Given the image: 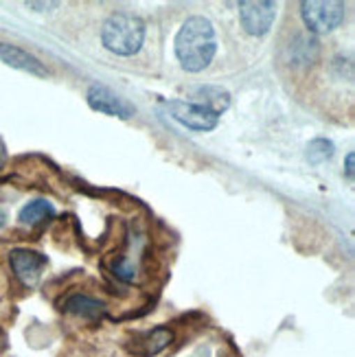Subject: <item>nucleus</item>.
<instances>
[{
	"instance_id": "f257e3e1",
	"label": "nucleus",
	"mask_w": 355,
	"mask_h": 357,
	"mask_svg": "<svg viewBox=\"0 0 355 357\" xmlns=\"http://www.w3.org/2000/svg\"><path fill=\"white\" fill-rule=\"evenodd\" d=\"M174 49L180 66L187 73L204 70L213 61L215 53H218V40H215L213 24L202 15H193L180 26Z\"/></svg>"
},
{
	"instance_id": "f03ea898",
	"label": "nucleus",
	"mask_w": 355,
	"mask_h": 357,
	"mask_svg": "<svg viewBox=\"0 0 355 357\" xmlns=\"http://www.w3.org/2000/svg\"><path fill=\"white\" fill-rule=\"evenodd\" d=\"M145 40V24L141 18L132 13H114L110 15L101 29V42L110 53L130 57L141 51Z\"/></svg>"
},
{
	"instance_id": "7ed1b4c3",
	"label": "nucleus",
	"mask_w": 355,
	"mask_h": 357,
	"mask_svg": "<svg viewBox=\"0 0 355 357\" xmlns=\"http://www.w3.org/2000/svg\"><path fill=\"white\" fill-rule=\"evenodd\" d=\"M301 15L305 26L314 33H329L342 24L347 7L345 3H335V0H310V3L301 5Z\"/></svg>"
},
{
	"instance_id": "20e7f679",
	"label": "nucleus",
	"mask_w": 355,
	"mask_h": 357,
	"mask_svg": "<svg viewBox=\"0 0 355 357\" xmlns=\"http://www.w3.org/2000/svg\"><path fill=\"white\" fill-rule=\"evenodd\" d=\"M88 105L92 110H97L101 114H107V116H116V119H132L134 116V105L130 101H126L121 95H116L114 90H110L107 86H101V84H95L88 88Z\"/></svg>"
},
{
	"instance_id": "39448f33",
	"label": "nucleus",
	"mask_w": 355,
	"mask_h": 357,
	"mask_svg": "<svg viewBox=\"0 0 355 357\" xmlns=\"http://www.w3.org/2000/svg\"><path fill=\"white\" fill-rule=\"evenodd\" d=\"M167 110L178 123H182L184 128H189L193 132H211L220 123V116H215L213 112L189 101H169Z\"/></svg>"
},
{
	"instance_id": "423d86ee",
	"label": "nucleus",
	"mask_w": 355,
	"mask_h": 357,
	"mask_svg": "<svg viewBox=\"0 0 355 357\" xmlns=\"http://www.w3.org/2000/svg\"><path fill=\"white\" fill-rule=\"evenodd\" d=\"M276 18L274 3H239V20L248 36H266Z\"/></svg>"
},
{
	"instance_id": "0eeeda50",
	"label": "nucleus",
	"mask_w": 355,
	"mask_h": 357,
	"mask_svg": "<svg viewBox=\"0 0 355 357\" xmlns=\"http://www.w3.org/2000/svg\"><path fill=\"white\" fill-rule=\"evenodd\" d=\"M9 263H11L15 276H18L27 287H33L42 278V272L46 268V257L36 250L18 248V250H11Z\"/></svg>"
},
{
	"instance_id": "6e6552de",
	"label": "nucleus",
	"mask_w": 355,
	"mask_h": 357,
	"mask_svg": "<svg viewBox=\"0 0 355 357\" xmlns=\"http://www.w3.org/2000/svg\"><path fill=\"white\" fill-rule=\"evenodd\" d=\"M189 103H195L199 107H204V110L213 112L215 116L224 114L228 107H230V95L228 90L220 88V86H193L189 88V97H187Z\"/></svg>"
},
{
	"instance_id": "1a4fd4ad",
	"label": "nucleus",
	"mask_w": 355,
	"mask_h": 357,
	"mask_svg": "<svg viewBox=\"0 0 355 357\" xmlns=\"http://www.w3.org/2000/svg\"><path fill=\"white\" fill-rule=\"evenodd\" d=\"M0 59L15 70H22L36 77H49V70L42 66V61L36 55L27 53L24 49H20V46H15V44H7V42L0 44Z\"/></svg>"
},
{
	"instance_id": "9d476101",
	"label": "nucleus",
	"mask_w": 355,
	"mask_h": 357,
	"mask_svg": "<svg viewBox=\"0 0 355 357\" xmlns=\"http://www.w3.org/2000/svg\"><path fill=\"white\" fill-rule=\"evenodd\" d=\"M64 309L68 314L84 318V320H99L105 312V305L92 296H86V294H73V296L66 298Z\"/></svg>"
},
{
	"instance_id": "9b49d317",
	"label": "nucleus",
	"mask_w": 355,
	"mask_h": 357,
	"mask_svg": "<svg viewBox=\"0 0 355 357\" xmlns=\"http://www.w3.org/2000/svg\"><path fill=\"white\" fill-rule=\"evenodd\" d=\"M53 215H55V206L51 204V202L33 199V202H29V204L20 211L18 220L24 226H38V224H42L46 220H51Z\"/></svg>"
},
{
	"instance_id": "f8f14e48",
	"label": "nucleus",
	"mask_w": 355,
	"mask_h": 357,
	"mask_svg": "<svg viewBox=\"0 0 355 357\" xmlns=\"http://www.w3.org/2000/svg\"><path fill=\"white\" fill-rule=\"evenodd\" d=\"M172 340H174V333L169 329H165V327L153 329L143 340V355H158L163 349H167L169 344H172Z\"/></svg>"
},
{
	"instance_id": "ddd939ff",
	"label": "nucleus",
	"mask_w": 355,
	"mask_h": 357,
	"mask_svg": "<svg viewBox=\"0 0 355 357\" xmlns=\"http://www.w3.org/2000/svg\"><path fill=\"white\" fill-rule=\"evenodd\" d=\"M333 143L327 141V138H314V141L307 145V160L312 165H320V162H327L333 156Z\"/></svg>"
},
{
	"instance_id": "4468645a",
	"label": "nucleus",
	"mask_w": 355,
	"mask_h": 357,
	"mask_svg": "<svg viewBox=\"0 0 355 357\" xmlns=\"http://www.w3.org/2000/svg\"><path fill=\"white\" fill-rule=\"evenodd\" d=\"M114 274L121 278V281H132V278L136 276V268L132 266L128 259H119L114 263Z\"/></svg>"
},
{
	"instance_id": "2eb2a0df",
	"label": "nucleus",
	"mask_w": 355,
	"mask_h": 357,
	"mask_svg": "<svg viewBox=\"0 0 355 357\" xmlns=\"http://www.w3.org/2000/svg\"><path fill=\"white\" fill-rule=\"evenodd\" d=\"M353 160H355V153L351 151L349 156H347V178L353 180Z\"/></svg>"
},
{
	"instance_id": "dca6fc26",
	"label": "nucleus",
	"mask_w": 355,
	"mask_h": 357,
	"mask_svg": "<svg viewBox=\"0 0 355 357\" xmlns=\"http://www.w3.org/2000/svg\"><path fill=\"white\" fill-rule=\"evenodd\" d=\"M5 160H7V149H5V143H3V138H0V169H3Z\"/></svg>"
},
{
	"instance_id": "f3484780",
	"label": "nucleus",
	"mask_w": 355,
	"mask_h": 357,
	"mask_svg": "<svg viewBox=\"0 0 355 357\" xmlns=\"http://www.w3.org/2000/svg\"><path fill=\"white\" fill-rule=\"evenodd\" d=\"M5 224H7V215H5L3 211H0V230L5 228Z\"/></svg>"
}]
</instances>
